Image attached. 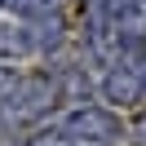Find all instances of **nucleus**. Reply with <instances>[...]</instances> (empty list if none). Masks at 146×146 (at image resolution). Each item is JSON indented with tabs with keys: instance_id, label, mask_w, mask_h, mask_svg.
Instances as JSON below:
<instances>
[{
	"instance_id": "obj_1",
	"label": "nucleus",
	"mask_w": 146,
	"mask_h": 146,
	"mask_svg": "<svg viewBox=\"0 0 146 146\" xmlns=\"http://www.w3.org/2000/svg\"><path fill=\"white\" fill-rule=\"evenodd\" d=\"M58 102H62V84H58V75H49V71H31V75H22V80H18V89H13V98L5 102V111H0V115L27 124V119L49 115Z\"/></svg>"
},
{
	"instance_id": "obj_2",
	"label": "nucleus",
	"mask_w": 146,
	"mask_h": 146,
	"mask_svg": "<svg viewBox=\"0 0 146 146\" xmlns=\"http://www.w3.org/2000/svg\"><path fill=\"white\" fill-rule=\"evenodd\" d=\"M58 133L66 146H115L119 142V115L111 106H75L62 115Z\"/></svg>"
},
{
	"instance_id": "obj_3",
	"label": "nucleus",
	"mask_w": 146,
	"mask_h": 146,
	"mask_svg": "<svg viewBox=\"0 0 146 146\" xmlns=\"http://www.w3.org/2000/svg\"><path fill=\"white\" fill-rule=\"evenodd\" d=\"M102 98L111 106H137L146 102V62L142 58H119L102 75Z\"/></svg>"
},
{
	"instance_id": "obj_4",
	"label": "nucleus",
	"mask_w": 146,
	"mask_h": 146,
	"mask_svg": "<svg viewBox=\"0 0 146 146\" xmlns=\"http://www.w3.org/2000/svg\"><path fill=\"white\" fill-rule=\"evenodd\" d=\"M18 146H66V137L58 133V128H44V133H31L27 142H18Z\"/></svg>"
}]
</instances>
